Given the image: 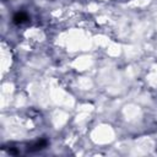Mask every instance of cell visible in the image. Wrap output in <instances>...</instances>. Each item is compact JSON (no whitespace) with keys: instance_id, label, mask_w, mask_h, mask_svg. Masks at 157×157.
Returning <instances> with one entry per match:
<instances>
[{"instance_id":"obj_1","label":"cell","mask_w":157,"mask_h":157,"mask_svg":"<svg viewBox=\"0 0 157 157\" xmlns=\"http://www.w3.org/2000/svg\"><path fill=\"white\" fill-rule=\"evenodd\" d=\"M27 20V15L23 13V12H17L15 16H13V22L15 23H22Z\"/></svg>"}]
</instances>
